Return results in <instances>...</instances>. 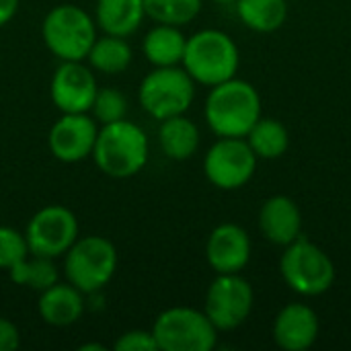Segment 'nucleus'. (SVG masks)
<instances>
[{"instance_id":"nucleus-1","label":"nucleus","mask_w":351,"mask_h":351,"mask_svg":"<svg viewBox=\"0 0 351 351\" xmlns=\"http://www.w3.org/2000/svg\"><path fill=\"white\" fill-rule=\"evenodd\" d=\"M204 115L218 138H245L261 117V97L251 82L234 76L210 88Z\"/></svg>"},{"instance_id":"nucleus-2","label":"nucleus","mask_w":351,"mask_h":351,"mask_svg":"<svg viewBox=\"0 0 351 351\" xmlns=\"http://www.w3.org/2000/svg\"><path fill=\"white\" fill-rule=\"evenodd\" d=\"M93 160L111 179H130L148 162V138L144 130L128 119L99 125Z\"/></svg>"},{"instance_id":"nucleus-3","label":"nucleus","mask_w":351,"mask_h":351,"mask_svg":"<svg viewBox=\"0 0 351 351\" xmlns=\"http://www.w3.org/2000/svg\"><path fill=\"white\" fill-rule=\"evenodd\" d=\"M181 66L204 86H216L237 76L241 51L234 39L220 29H202L187 37Z\"/></svg>"},{"instance_id":"nucleus-4","label":"nucleus","mask_w":351,"mask_h":351,"mask_svg":"<svg viewBox=\"0 0 351 351\" xmlns=\"http://www.w3.org/2000/svg\"><path fill=\"white\" fill-rule=\"evenodd\" d=\"M280 276L292 292L304 298H315L333 288L337 269L333 259L319 245L300 237L284 247Z\"/></svg>"},{"instance_id":"nucleus-5","label":"nucleus","mask_w":351,"mask_h":351,"mask_svg":"<svg viewBox=\"0 0 351 351\" xmlns=\"http://www.w3.org/2000/svg\"><path fill=\"white\" fill-rule=\"evenodd\" d=\"M41 37L58 60L82 62L97 39V23L76 4H58L45 14Z\"/></svg>"},{"instance_id":"nucleus-6","label":"nucleus","mask_w":351,"mask_h":351,"mask_svg":"<svg viewBox=\"0 0 351 351\" xmlns=\"http://www.w3.org/2000/svg\"><path fill=\"white\" fill-rule=\"evenodd\" d=\"M66 282L78 288L84 296L101 292L117 271L115 245L99 234L78 237L66 251L64 259Z\"/></svg>"},{"instance_id":"nucleus-7","label":"nucleus","mask_w":351,"mask_h":351,"mask_svg":"<svg viewBox=\"0 0 351 351\" xmlns=\"http://www.w3.org/2000/svg\"><path fill=\"white\" fill-rule=\"evenodd\" d=\"M195 99V80L183 66H165L148 72L138 88L142 109L162 121L189 111Z\"/></svg>"},{"instance_id":"nucleus-8","label":"nucleus","mask_w":351,"mask_h":351,"mask_svg":"<svg viewBox=\"0 0 351 351\" xmlns=\"http://www.w3.org/2000/svg\"><path fill=\"white\" fill-rule=\"evenodd\" d=\"M152 333L158 351H212L218 343V329L204 311L173 306L162 311Z\"/></svg>"},{"instance_id":"nucleus-9","label":"nucleus","mask_w":351,"mask_h":351,"mask_svg":"<svg viewBox=\"0 0 351 351\" xmlns=\"http://www.w3.org/2000/svg\"><path fill=\"white\" fill-rule=\"evenodd\" d=\"M255 306V292L241 274H216L208 286L204 313L218 331H234L247 323Z\"/></svg>"},{"instance_id":"nucleus-10","label":"nucleus","mask_w":351,"mask_h":351,"mask_svg":"<svg viewBox=\"0 0 351 351\" xmlns=\"http://www.w3.org/2000/svg\"><path fill=\"white\" fill-rule=\"evenodd\" d=\"M257 160L245 138H218L204 156V175L214 187L234 191L253 179Z\"/></svg>"},{"instance_id":"nucleus-11","label":"nucleus","mask_w":351,"mask_h":351,"mask_svg":"<svg viewBox=\"0 0 351 351\" xmlns=\"http://www.w3.org/2000/svg\"><path fill=\"white\" fill-rule=\"evenodd\" d=\"M25 239L31 255L62 257L78 239V220L66 206L49 204L33 214L25 228Z\"/></svg>"},{"instance_id":"nucleus-12","label":"nucleus","mask_w":351,"mask_h":351,"mask_svg":"<svg viewBox=\"0 0 351 351\" xmlns=\"http://www.w3.org/2000/svg\"><path fill=\"white\" fill-rule=\"evenodd\" d=\"M97 90L95 72L82 62H62L49 82L51 101L62 113H88Z\"/></svg>"},{"instance_id":"nucleus-13","label":"nucleus","mask_w":351,"mask_h":351,"mask_svg":"<svg viewBox=\"0 0 351 351\" xmlns=\"http://www.w3.org/2000/svg\"><path fill=\"white\" fill-rule=\"evenodd\" d=\"M99 123L88 113H62L47 136L49 152L66 165L80 162L93 154Z\"/></svg>"},{"instance_id":"nucleus-14","label":"nucleus","mask_w":351,"mask_h":351,"mask_svg":"<svg viewBox=\"0 0 351 351\" xmlns=\"http://www.w3.org/2000/svg\"><path fill=\"white\" fill-rule=\"evenodd\" d=\"M206 261L216 274H241L251 261V237L234 224H218L206 241Z\"/></svg>"},{"instance_id":"nucleus-15","label":"nucleus","mask_w":351,"mask_h":351,"mask_svg":"<svg viewBox=\"0 0 351 351\" xmlns=\"http://www.w3.org/2000/svg\"><path fill=\"white\" fill-rule=\"evenodd\" d=\"M321 333V321L313 306L304 302L286 304L274 319L271 335L280 350L306 351L311 350Z\"/></svg>"},{"instance_id":"nucleus-16","label":"nucleus","mask_w":351,"mask_h":351,"mask_svg":"<svg viewBox=\"0 0 351 351\" xmlns=\"http://www.w3.org/2000/svg\"><path fill=\"white\" fill-rule=\"evenodd\" d=\"M259 230L271 245L286 247L302 237V212L288 195H271L261 204Z\"/></svg>"},{"instance_id":"nucleus-17","label":"nucleus","mask_w":351,"mask_h":351,"mask_svg":"<svg viewBox=\"0 0 351 351\" xmlns=\"http://www.w3.org/2000/svg\"><path fill=\"white\" fill-rule=\"evenodd\" d=\"M37 311L45 325L51 327H70L82 319L84 313V294L74 288L70 282H56L47 290L39 292Z\"/></svg>"},{"instance_id":"nucleus-18","label":"nucleus","mask_w":351,"mask_h":351,"mask_svg":"<svg viewBox=\"0 0 351 351\" xmlns=\"http://www.w3.org/2000/svg\"><path fill=\"white\" fill-rule=\"evenodd\" d=\"M144 0H97L95 23L103 33L130 37L144 23Z\"/></svg>"},{"instance_id":"nucleus-19","label":"nucleus","mask_w":351,"mask_h":351,"mask_svg":"<svg viewBox=\"0 0 351 351\" xmlns=\"http://www.w3.org/2000/svg\"><path fill=\"white\" fill-rule=\"evenodd\" d=\"M187 37L181 27L156 23L142 39V53L154 68L181 66Z\"/></svg>"},{"instance_id":"nucleus-20","label":"nucleus","mask_w":351,"mask_h":351,"mask_svg":"<svg viewBox=\"0 0 351 351\" xmlns=\"http://www.w3.org/2000/svg\"><path fill=\"white\" fill-rule=\"evenodd\" d=\"M158 144L167 158L189 160L199 148V128L185 113L160 121Z\"/></svg>"},{"instance_id":"nucleus-21","label":"nucleus","mask_w":351,"mask_h":351,"mask_svg":"<svg viewBox=\"0 0 351 351\" xmlns=\"http://www.w3.org/2000/svg\"><path fill=\"white\" fill-rule=\"evenodd\" d=\"M88 66L103 74H121L125 72L134 62V49L128 43V37L117 35H97L93 41L88 53H86Z\"/></svg>"},{"instance_id":"nucleus-22","label":"nucleus","mask_w":351,"mask_h":351,"mask_svg":"<svg viewBox=\"0 0 351 351\" xmlns=\"http://www.w3.org/2000/svg\"><path fill=\"white\" fill-rule=\"evenodd\" d=\"M237 14L255 33H274L288 21V0H237Z\"/></svg>"},{"instance_id":"nucleus-23","label":"nucleus","mask_w":351,"mask_h":351,"mask_svg":"<svg viewBox=\"0 0 351 351\" xmlns=\"http://www.w3.org/2000/svg\"><path fill=\"white\" fill-rule=\"evenodd\" d=\"M245 140L249 142L255 156L263 160L282 158L290 148L288 128L280 119H274V117H259V121L245 136Z\"/></svg>"},{"instance_id":"nucleus-24","label":"nucleus","mask_w":351,"mask_h":351,"mask_svg":"<svg viewBox=\"0 0 351 351\" xmlns=\"http://www.w3.org/2000/svg\"><path fill=\"white\" fill-rule=\"evenodd\" d=\"M8 278L12 284L35 290V292H43L56 282H60L53 259L41 257V255H33V257L27 255L21 263L8 269Z\"/></svg>"},{"instance_id":"nucleus-25","label":"nucleus","mask_w":351,"mask_h":351,"mask_svg":"<svg viewBox=\"0 0 351 351\" xmlns=\"http://www.w3.org/2000/svg\"><path fill=\"white\" fill-rule=\"evenodd\" d=\"M204 0H144L146 16L165 25H189L202 12Z\"/></svg>"},{"instance_id":"nucleus-26","label":"nucleus","mask_w":351,"mask_h":351,"mask_svg":"<svg viewBox=\"0 0 351 351\" xmlns=\"http://www.w3.org/2000/svg\"><path fill=\"white\" fill-rule=\"evenodd\" d=\"M88 113L93 115V119L99 125L115 123L119 119H125V115H128V99H125V95L121 90H117L113 86L99 88Z\"/></svg>"},{"instance_id":"nucleus-27","label":"nucleus","mask_w":351,"mask_h":351,"mask_svg":"<svg viewBox=\"0 0 351 351\" xmlns=\"http://www.w3.org/2000/svg\"><path fill=\"white\" fill-rule=\"evenodd\" d=\"M27 255H31V251L25 234L10 226H0V269L8 271Z\"/></svg>"},{"instance_id":"nucleus-28","label":"nucleus","mask_w":351,"mask_h":351,"mask_svg":"<svg viewBox=\"0 0 351 351\" xmlns=\"http://www.w3.org/2000/svg\"><path fill=\"white\" fill-rule=\"evenodd\" d=\"M113 350L115 351H158V346H156V339H154L152 329H150V331H146V329H132V331L121 333V335L115 339Z\"/></svg>"},{"instance_id":"nucleus-29","label":"nucleus","mask_w":351,"mask_h":351,"mask_svg":"<svg viewBox=\"0 0 351 351\" xmlns=\"http://www.w3.org/2000/svg\"><path fill=\"white\" fill-rule=\"evenodd\" d=\"M19 346H21L19 327L12 321L0 317V351H12Z\"/></svg>"},{"instance_id":"nucleus-30","label":"nucleus","mask_w":351,"mask_h":351,"mask_svg":"<svg viewBox=\"0 0 351 351\" xmlns=\"http://www.w3.org/2000/svg\"><path fill=\"white\" fill-rule=\"evenodd\" d=\"M21 0H0V27L8 25L19 12Z\"/></svg>"},{"instance_id":"nucleus-31","label":"nucleus","mask_w":351,"mask_h":351,"mask_svg":"<svg viewBox=\"0 0 351 351\" xmlns=\"http://www.w3.org/2000/svg\"><path fill=\"white\" fill-rule=\"evenodd\" d=\"M107 348L103 343H84L80 346V351H105Z\"/></svg>"},{"instance_id":"nucleus-32","label":"nucleus","mask_w":351,"mask_h":351,"mask_svg":"<svg viewBox=\"0 0 351 351\" xmlns=\"http://www.w3.org/2000/svg\"><path fill=\"white\" fill-rule=\"evenodd\" d=\"M212 2H218V4H234L237 0H212Z\"/></svg>"}]
</instances>
